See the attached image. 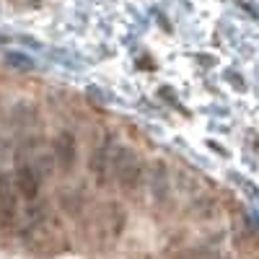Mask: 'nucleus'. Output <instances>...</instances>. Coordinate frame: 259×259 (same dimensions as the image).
Returning <instances> with one entry per match:
<instances>
[{
    "label": "nucleus",
    "mask_w": 259,
    "mask_h": 259,
    "mask_svg": "<svg viewBox=\"0 0 259 259\" xmlns=\"http://www.w3.org/2000/svg\"><path fill=\"white\" fill-rule=\"evenodd\" d=\"M119 143H114V138H104L96 148H94V153L89 158V171H91V177L99 187H104L106 182H109L112 177V158H114V150H117Z\"/></svg>",
    "instance_id": "1"
},
{
    "label": "nucleus",
    "mask_w": 259,
    "mask_h": 259,
    "mask_svg": "<svg viewBox=\"0 0 259 259\" xmlns=\"http://www.w3.org/2000/svg\"><path fill=\"white\" fill-rule=\"evenodd\" d=\"M13 189L21 194L24 200L34 202L41 192V171L31 163H21L13 171Z\"/></svg>",
    "instance_id": "2"
},
{
    "label": "nucleus",
    "mask_w": 259,
    "mask_h": 259,
    "mask_svg": "<svg viewBox=\"0 0 259 259\" xmlns=\"http://www.w3.org/2000/svg\"><path fill=\"white\" fill-rule=\"evenodd\" d=\"M52 153H55V166L60 171H70L78 161V140L73 133H60L52 140Z\"/></svg>",
    "instance_id": "3"
},
{
    "label": "nucleus",
    "mask_w": 259,
    "mask_h": 259,
    "mask_svg": "<svg viewBox=\"0 0 259 259\" xmlns=\"http://www.w3.org/2000/svg\"><path fill=\"white\" fill-rule=\"evenodd\" d=\"M145 189L150 194L153 202H166L168 194H171V179H168V171L163 163H150L148 166V179H145Z\"/></svg>",
    "instance_id": "4"
},
{
    "label": "nucleus",
    "mask_w": 259,
    "mask_h": 259,
    "mask_svg": "<svg viewBox=\"0 0 259 259\" xmlns=\"http://www.w3.org/2000/svg\"><path fill=\"white\" fill-rule=\"evenodd\" d=\"M117 177V184H119V189L122 192H127V194H133V192H138L140 187H145V179H148V163H143L138 156L130 161L119 174H114Z\"/></svg>",
    "instance_id": "5"
},
{
    "label": "nucleus",
    "mask_w": 259,
    "mask_h": 259,
    "mask_svg": "<svg viewBox=\"0 0 259 259\" xmlns=\"http://www.w3.org/2000/svg\"><path fill=\"white\" fill-rule=\"evenodd\" d=\"M124 221H127V212L117 202H109L101 207V231L106 239H117L124 231Z\"/></svg>",
    "instance_id": "6"
},
{
    "label": "nucleus",
    "mask_w": 259,
    "mask_h": 259,
    "mask_svg": "<svg viewBox=\"0 0 259 259\" xmlns=\"http://www.w3.org/2000/svg\"><path fill=\"white\" fill-rule=\"evenodd\" d=\"M83 205H85V197H83V192H62L60 194V207L65 215H80L83 212Z\"/></svg>",
    "instance_id": "7"
},
{
    "label": "nucleus",
    "mask_w": 259,
    "mask_h": 259,
    "mask_svg": "<svg viewBox=\"0 0 259 259\" xmlns=\"http://www.w3.org/2000/svg\"><path fill=\"white\" fill-rule=\"evenodd\" d=\"M18 221V210H16V202L13 197L11 200H0V228L3 231H11Z\"/></svg>",
    "instance_id": "8"
},
{
    "label": "nucleus",
    "mask_w": 259,
    "mask_h": 259,
    "mask_svg": "<svg viewBox=\"0 0 259 259\" xmlns=\"http://www.w3.org/2000/svg\"><path fill=\"white\" fill-rule=\"evenodd\" d=\"M11 192H13V177H6L0 171V200H11Z\"/></svg>",
    "instance_id": "9"
}]
</instances>
